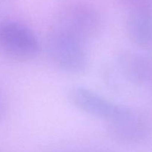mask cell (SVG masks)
Returning <instances> with one entry per match:
<instances>
[{
    "instance_id": "cell-1",
    "label": "cell",
    "mask_w": 152,
    "mask_h": 152,
    "mask_svg": "<svg viewBox=\"0 0 152 152\" xmlns=\"http://www.w3.org/2000/svg\"><path fill=\"white\" fill-rule=\"evenodd\" d=\"M86 43L74 36L53 27L47 34L45 49L52 65L71 75L83 74L89 64Z\"/></svg>"
},
{
    "instance_id": "cell-2",
    "label": "cell",
    "mask_w": 152,
    "mask_h": 152,
    "mask_svg": "<svg viewBox=\"0 0 152 152\" xmlns=\"http://www.w3.org/2000/svg\"><path fill=\"white\" fill-rule=\"evenodd\" d=\"M55 27L86 43L96 38L102 30L97 9L84 0H68L59 5L55 15Z\"/></svg>"
},
{
    "instance_id": "cell-3",
    "label": "cell",
    "mask_w": 152,
    "mask_h": 152,
    "mask_svg": "<svg viewBox=\"0 0 152 152\" xmlns=\"http://www.w3.org/2000/svg\"><path fill=\"white\" fill-rule=\"evenodd\" d=\"M40 44L34 31L14 19L0 22V53L13 62L32 60L39 53Z\"/></svg>"
},
{
    "instance_id": "cell-4",
    "label": "cell",
    "mask_w": 152,
    "mask_h": 152,
    "mask_svg": "<svg viewBox=\"0 0 152 152\" xmlns=\"http://www.w3.org/2000/svg\"><path fill=\"white\" fill-rule=\"evenodd\" d=\"M70 103L83 113L108 123L118 120L130 107L120 105L97 92L83 86H75L68 94Z\"/></svg>"
},
{
    "instance_id": "cell-5",
    "label": "cell",
    "mask_w": 152,
    "mask_h": 152,
    "mask_svg": "<svg viewBox=\"0 0 152 152\" xmlns=\"http://www.w3.org/2000/svg\"><path fill=\"white\" fill-rule=\"evenodd\" d=\"M108 130L112 139L117 142L135 145L149 137L152 132V122L145 113L129 108L121 118L108 123Z\"/></svg>"
},
{
    "instance_id": "cell-6",
    "label": "cell",
    "mask_w": 152,
    "mask_h": 152,
    "mask_svg": "<svg viewBox=\"0 0 152 152\" xmlns=\"http://www.w3.org/2000/svg\"><path fill=\"white\" fill-rule=\"evenodd\" d=\"M115 61L125 79L152 91V56L140 52L123 50L117 53Z\"/></svg>"
},
{
    "instance_id": "cell-7",
    "label": "cell",
    "mask_w": 152,
    "mask_h": 152,
    "mask_svg": "<svg viewBox=\"0 0 152 152\" xmlns=\"http://www.w3.org/2000/svg\"><path fill=\"white\" fill-rule=\"evenodd\" d=\"M126 30L134 45L142 50H152V7L131 10Z\"/></svg>"
},
{
    "instance_id": "cell-8",
    "label": "cell",
    "mask_w": 152,
    "mask_h": 152,
    "mask_svg": "<svg viewBox=\"0 0 152 152\" xmlns=\"http://www.w3.org/2000/svg\"><path fill=\"white\" fill-rule=\"evenodd\" d=\"M123 4L132 10L152 7V0H120Z\"/></svg>"
},
{
    "instance_id": "cell-9",
    "label": "cell",
    "mask_w": 152,
    "mask_h": 152,
    "mask_svg": "<svg viewBox=\"0 0 152 152\" xmlns=\"http://www.w3.org/2000/svg\"><path fill=\"white\" fill-rule=\"evenodd\" d=\"M5 102L4 99L0 92V120L4 117V114L5 113Z\"/></svg>"
},
{
    "instance_id": "cell-10",
    "label": "cell",
    "mask_w": 152,
    "mask_h": 152,
    "mask_svg": "<svg viewBox=\"0 0 152 152\" xmlns=\"http://www.w3.org/2000/svg\"><path fill=\"white\" fill-rule=\"evenodd\" d=\"M91 152H111V151H91Z\"/></svg>"
}]
</instances>
